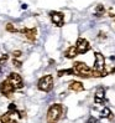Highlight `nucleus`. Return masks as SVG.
I'll return each instance as SVG.
<instances>
[{
    "label": "nucleus",
    "instance_id": "f257e3e1",
    "mask_svg": "<svg viewBox=\"0 0 115 123\" xmlns=\"http://www.w3.org/2000/svg\"><path fill=\"white\" fill-rule=\"evenodd\" d=\"M72 68L74 71V76L82 77V78H90V77H100L98 72H95L93 68H90L87 63L82 61H74L72 65Z\"/></svg>",
    "mask_w": 115,
    "mask_h": 123
},
{
    "label": "nucleus",
    "instance_id": "f03ea898",
    "mask_svg": "<svg viewBox=\"0 0 115 123\" xmlns=\"http://www.w3.org/2000/svg\"><path fill=\"white\" fill-rule=\"evenodd\" d=\"M62 113H63V106L61 103L52 105L47 111V116H46L47 123H57L61 119Z\"/></svg>",
    "mask_w": 115,
    "mask_h": 123
},
{
    "label": "nucleus",
    "instance_id": "7ed1b4c3",
    "mask_svg": "<svg viewBox=\"0 0 115 123\" xmlns=\"http://www.w3.org/2000/svg\"><path fill=\"white\" fill-rule=\"evenodd\" d=\"M95 72L100 75V77H104L108 75L106 71V65H105V57L100 52H94V67H93Z\"/></svg>",
    "mask_w": 115,
    "mask_h": 123
},
{
    "label": "nucleus",
    "instance_id": "20e7f679",
    "mask_svg": "<svg viewBox=\"0 0 115 123\" xmlns=\"http://www.w3.org/2000/svg\"><path fill=\"white\" fill-rule=\"evenodd\" d=\"M37 88L42 92H49L53 88V76L52 75H45L42 76L37 82Z\"/></svg>",
    "mask_w": 115,
    "mask_h": 123
},
{
    "label": "nucleus",
    "instance_id": "39448f33",
    "mask_svg": "<svg viewBox=\"0 0 115 123\" xmlns=\"http://www.w3.org/2000/svg\"><path fill=\"white\" fill-rule=\"evenodd\" d=\"M14 92H15V87L8 81V80H4V81L0 83V93L3 96H5L6 98H11Z\"/></svg>",
    "mask_w": 115,
    "mask_h": 123
},
{
    "label": "nucleus",
    "instance_id": "423d86ee",
    "mask_svg": "<svg viewBox=\"0 0 115 123\" xmlns=\"http://www.w3.org/2000/svg\"><path fill=\"white\" fill-rule=\"evenodd\" d=\"M6 80L15 87V90H20V88L24 87V80L17 72H11V74H9V76H8Z\"/></svg>",
    "mask_w": 115,
    "mask_h": 123
},
{
    "label": "nucleus",
    "instance_id": "0eeeda50",
    "mask_svg": "<svg viewBox=\"0 0 115 123\" xmlns=\"http://www.w3.org/2000/svg\"><path fill=\"white\" fill-rule=\"evenodd\" d=\"M49 19L57 27H62L64 25V14L61 11H49Z\"/></svg>",
    "mask_w": 115,
    "mask_h": 123
},
{
    "label": "nucleus",
    "instance_id": "6e6552de",
    "mask_svg": "<svg viewBox=\"0 0 115 123\" xmlns=\"http://www.w3.org/2000/svg\"><path fill=\"white\" fill-rule=\"evenodd\" d=\"M76 47H77V51L79 55H84L87 54L89 50H90V44L88 40H85L83 37H79L77 40V44H76Z\"/></svg>",
    "mask_w": 115,
    "mask_h": 123
},
{
    "label": "nucleus",
    "instance_id": "1a4fd4ad",
    "mask_svg": "<svg viewBox=\"0 0 115 123\" xmlns=\"http://www.w3.org/2000/svg\"><path fill=\"white\" fill-rule=\"evenodd\" d=\"M19 31L21 34H24L25 37L28 41H35L36 40V35H37V29H36V27H31V29L24 27V29H21V30H19Z\"/></svg>",
    "mask_w": 115,
    "mask_h": 123
},
{
    "label": "nucleus",
    "instance_id": "9d476101",
    "mask_svg": "<svg viewBox=\"0 0 115 123\" xmlns=\"http://www.w3.org/2000/svg\"><path fill=\"white\" fill-rule=\"evenodd\" d=\"M94 102L97 105H102L105 102V88L103 86H100V87L97 88V91L94 93Z\"/></svg>",
    "mask_w": 115,
    "mask_h": 123
},
{
    "label": "nucleus",
    "instance_id": "9b49d317",
    "mask_svg": "<svg viewBox=\"0 0 115 123\" xmlns=\"http://www.w3.org/2000/svg\"><path fill=\"white\" fill-rule=\"evenodd\" d=\"M68 88L73 92H82L84 91V85L79 81H71L68 85Z\"/></svg>",
    "mask_w": 115,
    "mask_h": 123
},
{
    "label": "nucleus",
    "instance_id": "f8f14e48",
    "mask_svg": "<svg viewBox=\"0 0 115 123\" xmlns=\"http://www.w3.org/2000/svg\"><path fill=\"white\" fill-rule=\"evenodd\" d=\"M79 55L77 51V47L76 46H69L66 51H64V57H67V59H76V57Z\"/></svg>",
    "mask_w": 115,
    "mask_h": 123
},
{
    "label": "nucleus",
    "instance_id": "ddd939ff",
    "mask_svg": "<svg viewBox=\"0 0 115 123\" xmlns=\"http://www.w3.org/2000/svg\"><path fill=\"white\" fill-rule=\"evenodd\" d=\"M11 113L10 112H6V113H4L3 116H0V122L1 123H17L15 119H12L11 118Z\"/></svg>",
    "mask_w": 115,
    "mask_h": 123
},
{
    "label": "nucleus",
    "instance_id": "4468645a",
    "mask_svg": "<svg viewBox=\"0 0 115 123\" xmlns=\"http://www.w3.org/2000/svg\"><path fill=\"white\" fill-rule=\"evenodd\" d=\"M64 75H69V76H74V71H73V68H66V70H60L58 72H57V76L58 77H62V76H64Z\"/></svg>",
    "mask_w": 115,
    "mask_h": 123
},
{
    "label": "nucleus",
    "instance_id": "2eb2a0df",
    "mask_svg": "<svg viewBox=\"0 0 115 123\" xmlns=\"http://www.w3.org/2000/svg\"><path fill=\"white\" fill-rule=\"evenodd\" d=\"M102 117H103V118H108V119H113L114 116H113V112L109 110V108L105 107L104 110L102 111Z\"/></svg>",
    "mask_w": 115,
    "mask_h": 123
},
{
    "label": "nucleus",
    "instance_id": "dca6fc26",
    "mask_svg": "<svg viewBox=\"0 0 115 123\" xmlns=\"http://www.w3.org/2000/svg\"><path fill=\"white\" fill-rule=\"evenodd\" d=\"M104 14H105V8H104V6L102 4L97 5V8H95V16L100 18V16H103Z\"/></svg>",
    "mask_w": 115,
    "mask_h": 123
},
{
    "label": "nucleus",
    "instance_id": "f3484780",
    "mask_svg": "<svg viewBox=\"0 0 115 123\" xmlns=\"http://www.w3.org/2000/svg\"><path fill=\"white\" fill-rule=\"evenodd\" d=\"M5 29H6V31H9V32H17V31H19L17 29H16L15 26H14L11 23H8V24H6Z\"/></svg>",
    "mask_w": 115,
    "mask_h": 123
},
{
    "label": "nucleus",
    "instance_id": "a211bd4d",
    "mask_svg": "<svg viewBox=\"0 0 115 123\" xmlns=\"http://www.w3.org/2000/svg\"><path fill=\"white\" fill-rule=\"evenodd\" d=\"M8 112H10L11 114H14V113H16V112H17V108H16V105H14V103H10V105H9V108H8Z\"/></svg>",
    "mask_w": 115,
    "mask_h": 123
},
{
    "label": "nucleus",
    "instance_id": "6ab92c4d",
    "mask_svg": "<svg viewBox=\"0 0 115 123\" xmlns=\"http://www.w3.org/2000/svg\"><path fill=\"white\" fill-rule=\"evenodd\" d=\"M12 65H14V66H15V67H17V68H20L21 67V65H22V63H21L19 60H16V59H14L12 60Z\"/></svg>",
    "mask_w": 115,
    "mask_h": 123
},
{
    "label": "nucleus",
    "instance_id": "aec40b11",
    "mask_svg": "<svg viewBox=\"0 0 115 123\" xmlns=\"http://www.w3.org/2000/svg\"><path fill=\"white\" fill-rule=\"evenodd\" d=\"M8 59H9V55H3L1 57H0V65H1L3 62H5V61H8Z\"/></svg>",
    "mask_w": 115,
    "mask_h": 123
},
{
    "label": "nucleus",
    "instance_id": "412c9836",
    "mask_svg": "<svg viewBox=\"0 0 115 123\" xmlns=\"http://www.w3.org/2000/svg\"><path fill=\"white\" fill-rule=\"evenodd\" d=\"M21 54H22V52H21L20 50H15V51L12 52V56L16 59V57H20V56H21Z\"/></svg>",
    "mask_w": 115,
    "mask_h": 123
},
{
    "label": "nucleus",
    "instance_id": "4be33fe9",
    "mask_svg": "<svg viewBox=\"0 0 115 123\" xmlns=\"http://www.w3.org/2000/svg\"><path fill=\"white\" fill-rule=\"evenodd\" d=\"M16 113L19 114V117H20V118H25V117H26V113H25L24 111H17Z\"/></svg>",
    "mask_w": 115,
    "mask_h": 123
},
{
    "label": "nucleus",
    "instance_id": "5701e85b",
    "mask_svg": "<svg viewBox=\"0 0 115 123\" xmlns=\"http://www.w3.org/2000/svg\"><path fill=\"white\" fill-rule=\"evenodd\" d=\"M85 123H97V118H95V117H90Z\"/></svg>",
    "mask_w": 115,
    "mask_h": 123
},
{
    "label": "nucleus",
    "instance_id": "b1692460",
    "mask_svg": "<svg viewBox=\"0 0 115 123\" xmlns=\"http://www.w3.org/2000/svg\"><path fill=\"white\" fill-rule=\"evenodd\" d=\"M0 71H1V68H0Z\"/></svg>",
    "mask_w": 115,
    "mask_h": 123
},
{
    "label": "nucleus",
    "instance_id": "393cba45",
    "mask_svg": "<svg viewBox=\"0 0 115 123\" xmlns=\"http://www.w3.org/2000/svg\"><path fill=\"white\" fill-rule=\"evenodd\" d=\"M114 18H115V16H114Z\"/></svg>",
    "mask_w": 115,
    "mask_h": 123
}]
</instances>
